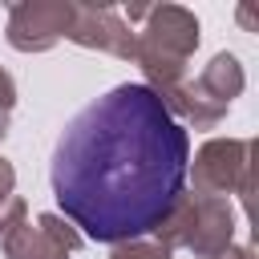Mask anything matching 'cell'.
Instances as JSON below:
<instances>
[{
  "label": "cell",
  "instance_id": "obj_2",
  "mask_svg": "<svg viewBox=\"0 0 259 259\" xmlns=\"http://www.w3.org/2000/svg\"><path fill=\"white\" fill-rule=\"evenodd\" d=\"M198 49V20L182 4H154L142 12V28L134 32V61L146 73V85L166 97L186 81V65Z\"/></svg>",
  "mask_w": 259,
  "mask_h": 259
},
{
  "label": "cell",
  "instance_id": "obj_13",
  "mask_svg": "<svg viewBox=\"0 0 259 259\" xmlns=\"http://www.w3.org/2000/svg\"><path fill=\"white\" fill-rule=\"evenodd\" d=\"M223 259H255V255H251V247H239V251H227Z\"/></svg>",
  "mask_w": 259,
  "mask_h": 259
},
{
  "label": "cell",
  "instance_id": "obj_10",
  "mask_svg": "<svg viewBox=\"0 0 259 259\" xmlns=\"http://www.w3.org/2000/svg\"><path fill=\"white\" fill-rule=\"evenodd\" d=\"M24 198H16V194H8V198H0V239L12 231V227H20L24 223Z\"/></svg>",
  "mask_w": 259,
  "mask_h": 259
},
{
  "label": "cell",
  "instance_id": "obj_6",
  "mask_svg": "<svg viewBox=\"0 0 259 259\" xmlns=\"http://www.w3.org/2000/svg\"><path fill=\"white\" fill-rule=\"evenodd\" d=\"M73 20V0H28L8 8V45L20 53L53 49Z\"/></svg>",
  "mask_w": 259,
  "mask_h": 259
},
{
  "label": "cell",
  "instance_id": "obj_7",
  "mask_svg": "<svg viewBox=\"0 0 259 259\" xmlns=\"http://www.w3.org/2000/svg\"><path fill=\"white\" fill-rule=\"evenodd\" d=\"M0 243L8 259H73L81 247V235L61 214H40L36 223L24 219L20 227H12Z\"/></svg>",
  "mask_w": 259,
  "mask_h": 259
},
{
  "label": "cell",
  "instance_id": "obj_12",
  "mask_svg": "<svg viewBox=\"0 0 259 259\" xmlns=\"http://www.w3.org/2000/svg\"><path fill=\"white\" fill-rule=\"evenodd\" d=\"M12 186H16V170L0 158V198H8V194H12Z\"/></svg>",
  "mask_w": 259,
  "mask_h": 259
},
{
  "label": "cell",
  "instance_id": "obj_11",
  "mask_svg": "<svg viewBox=\"0 0 259 259\" xmlns=\"http://www.w3.org/2000/svg\"><path fill=\"white\" fill-rule=\"evenodd\" d=\"M12 105H16V85H12V77L0 69V138H4V130H8V113H12Z\"/></svg>",
  "mask_w": 259,
  "mask_h": 259
},
{
  "label": "cell",
  "instance_id": "obj_4",
  "mask_svg": "<svg viewBox=\"0 0 259 259\" xmlns=\"http://www.w3.org/2000/svg\"><path fill=\"white\" fill-rule=\"evenodd\" d=\"M243 69L231 53H219L194 81H182L178 89H170L162 97V105L170 109V117L178 125H194V130H210L223 121V113L231 109V101L243 93Z\"/></svg>",
  "mask_w": 259,
  "mask_h": 259
},
{
  "label": "cell",
  "instance_id": "obj_8",
  "mask_svg": "<svg viewBox=\"0 0 259 259\" xmlns=\"http://www.w3.org/2000/svg\"><path fill=\"white\" fill-rule=\"evenodd\" d=\"M65 36L77 40L81 49H101L121 61H134V28L105 4H73V20Z\"/></svg>",
  "mask_w": 259,
  "mask_h": 259
},
{
  "label": "cell",
  "instance_id": "obj_3",
  "mask_svg": "<svg viewBox=\"0 0 259 259\" xmlns=\"http://www.w3.org/2000/svg\"><path fill=\"white\" fill-rule=\"evenodd\" d=\"M158 243L170 247H186L198 259H223L231 251L235 239V214L227 206V198H206V194H182L178 206L166 214V223L154 231Z\"/></svg>",
  "mask_w": 259,
  "mask_h": 259
},
{
  "label": "cell",
  "instance_id": "obj_9",
  "mask_svg": "<svg viewBox=\"0 0 259 259\" xmlns=\"http://www.w3.org/2000/svg\"><path fill=\"white\" fill-rule=\"evenodd\" d=\"M113 259H170V251L158 239H134V243H117Z\"/></svg>",
  "mask_w": 259,
  "mask_h": 259
},
{
  "label": "cell",
  "instance_id": "obj_1",
  "mask_svg": "<svg viewBox=\"0 0 259 259\" xmlns=\"http://www.w3.org/2000/svg\"><path fill=\"white\" fill-rule=\"evenodd\" d=\"M190 138L162 97L134 81L89 101L57 138L53 194L77 235L134 243L186 194Z\"/></svg>",
  "mask_w": 259,
  "mask_h": 259
},
{
  "label": "cell",
  "instance_id": "obj_5",
  "mask_svg": "<svg viewBox=\"0 0 259 259\" xmlns=\"http://www.w3.org/2000/svg\"><path fill=\"white\" fill-rule=\"evenodd\" d=\"M247 170H251V142L214 138L194 154V162L186 166V178H194V194H206V198L239 194V198H247L251 194Z\"/></svg>",
  "mask_w": 259,
  "mask_h": 259
}]
</instances>
